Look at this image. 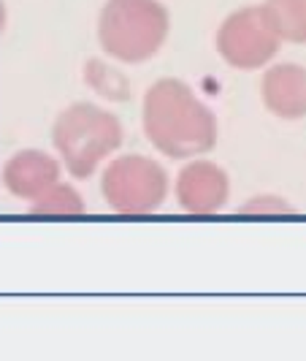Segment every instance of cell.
<instances>
[{
    "instance_id": "obj_12",
    "label": "cell",
    "mask_w": 306,
    "mask_h": 361,
    "mask_svg": "<svg viewBox=\"0 0 306 361\" xmlns=\"http://www.w3.org/2000/svg\"><path fill=\"white\" fill-rule=\"evenodd\" d=\"M290 212L288 201L276 199V196H257L250 199L244 207H238V215H282Z\"/></svg>"
},
{
    "instance_id": "obj_3",
    "label": "cell",
    "mask_w": 306,
    "mask_h": 361,
    "mask_svg": "<svg viewBox=\"0 0 306 361\" xmlns=\"http://www.w3.org/2000/svg\"><path fill=\"white\" fill-rule=\"evenodd\" d=\"M52 145L73 177L87 180L114 149H120L122 126L106 109L73 104L54 120Z\"/></svg>"
},
{
    "instance_id": "obj_11",
    "label": "cell",
    "mask_w": 306,
    "mask_h": 361,
    "mask_svg": "<svg viewBox=\"0 0 306 361\" xmlns=\"http://www.w3.org/2000/svg\"><path fill=\"white\" fill-rule=\"evenodd\" d=\"M82 212H84L82 196L63 182H57L52 190H46L33 204V215H82Z\"/></svg>"
},
{
    "instance_id": "obj_1",
    "label": "cell",
    "mask_w": 306,
    "mask_h": 361,
    "mask_svg": "<svg viewBox=\"0 0 306 361\" xmlns=\"http://www.w3.org/2000/svg\"><path fill=\"white\" fill-rule=\"evenodd\" d=\"M144 133L165 158L187 161L215 149L217 117L181 79H160L144 95Z\"/></svg>"
},
{
    "instance_id": "obj_9",
    "label": "cell",
    "mask_w": 306,
    "mask_h": 361,
    "mask_svg": "<svg viewBox=\"0 0 306 361\" xmlns=\"http://www.w3.org/2000/svg\"><path fill=\"white\" fill-rule=\"evenodd\" d=\"M263 8L282 41L306 44V0H266Z\"/></svg>"
},
{
    "instance_id": "obj_10",
    "label": "cell",
    "mask_w": 306,
    "mask_h": 361,
    "mask_svg": "<svg viewBox=\"0 0 306 361\" xmlns=\"http://www.w3.org/2000/svg\"><path fill=\"white\" fill-rule=\"evenodd\" d=\"M84 82H87L101 98H106V101H120V104H122V101L130 98V82H127L125 73L106 66V63L98 60V57L84 66Z\"/></svg>"
},
{
    "instance_id": "obj_7",
    "label": "cell",
    "mask_w": 306,
    "mask_h": 361,
    "mask_svg": "<svg viewBox=\"0 0 306 361\" xmlns=\"http://www.w3.org/2000/svg\"><path fill=\"white\" fill-rule=\"evenodd\" d=\"M60 182V166L41 149H22L11 155L3 169V185L17 199L38 201Z\"/></svg>"
},
{
    "instance_id": "obj_8",
    "label": "cell",
    "mask_w": 306,
    "mask_h": 361,
    "mask_svg": "<svg viewBox=\"0 0 306 361\" xmlns=\"http://www.w3.org/2000/svg\"><path fill=\"white\" fill-rule=\"evenodd\" d=\"M260 95L271 114L282 120L306 117V68L295 63H279L263 73Z\"/></svg>"
},
{
    "instance_id": "obj_5",
    "label": "cell",
    "mask_w": 306,
    "mask_h": 361,
    "mask_svg": "<svg viewBox=\"0 0 306 361\" xmlns=\"http://www.w3.org/2000/svg\"><path fill=\"white\" fill-rule=\"evenodd\" d=\"M282 38L263 6H244L234 11L217 30L219 57L241 71L263 68L279 52Z\"/></svg>"
},
{
    "instance_id": "obj_4",
    "label": "cell",
    "mask_w": 306,
    "mask_h": 361,
    "mask_svg": "<svg viewBox=\"0 0 306 361\" xmlns=\"http://www.w3.org/2000/svg\"><path fill=\"white\" fill-rule=\"evenodd\" d=\"M101 190L106 204L120 215H149L168 193V174L146 155H122L103 171Z\"/></svg>"
},
{
    "instance_id": "obj_2",
    "label": "cell",
    "mask_w": 306,
    "mask_h": 361,
    "mask_svg": "<svg viewBox=\"0 0 306 361\" xmlns=\"http://www.w3.org/2000/svg\"><path fill=\"white\" fill-rule=\"evenodd\" d=\"M168 27V11L158 0H106L98 17V41L122 63H144L160 52Z\"/></svg>"
},
{
    "instance_id": "obj_6",
    "label": "cell",
    "mask_w": 306,
    "mask_h": 361,
    "mask_svg": "<svg viewBox=\"0 0 306 361\" xmlns=\"http://www.w3.org/2000/svg\"><path fill=\"white\" fill-rule=\"evenodd\" d=\"M231 193L228 174L212 161H190L177 177V201L190 215H215Z\"/></svg>"
}]
</instances>
